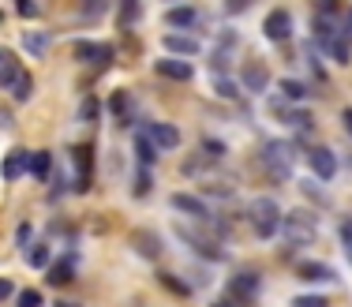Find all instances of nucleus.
<instances>
[{
  "label": "nucleus",
  "instance_id": "aec40b11",
  "mask_svg": "<svg viewBox=\"0 0 352 307\" xmlns=\"http://www.w3.org/2000/svg\"><path fill=\"white\" fill-rule=\"evenodd\" d=\"M23 71H27V68H23L19 56H15L8 45H0V90H12L15 79H19Z\"/></svg>",
  "mask_w": 352,
  "mask_h": 307
},
{
  "label": "nucleus",
  "instance_id": "a18cd8bd",
  "mask_svg": "<svg viewBox=\"0 0 352 307\" xmlns=\"http://www.w3.org/2000/svg\"><path fill=\"white\" fill-rule=\"evenodd\" d=\"M203 150L214 154V157H225V143L221 139H203Z\"/></svg>",
  "mask_w": 352,
  "mask_h": 307
},
{
  "label": "nucleus",
  "instance_id": "39448f33",
  "mask_svg": "<svg viewBox=\"0 0 352 307\" xmlns=\"http://www.w3.org/2000/svg\"><path fill=\"white\" fill-rule=\"evenodd\" d=\"M176 240H184V244H188L199 259H206V262H225V259H229V255H225V247H221V240L206 236V232H199V229H191V225H176Z\"/></svg>",
  "mask_w": 352,
  "mask_h": 307
},
{
  "label": "nucleus",
  "instance_id": "8fccbe9b",
  "mask_svg": "<svg viewBox=\"0 0 352 307\" xmlns=\"http://www.w3.org/2000/svg\"><path fill=\"white\" fill-rule=\"evenodd\" d=\"M341 19H345V34L352 38V8H345V15H341Z\"/></svg>",
  "mask_w": 352,
  "mask_h": 307
},
{
  "label": "nucleus",
  "instance_id": "f3484780",
  "mask_svg": "<svg viewBox=\"0 0 352 307\" xmlns=\"http://www.w3.org/2000/svg\"><path fill=\"white\" fill-rule=\"evenodd\" d=\"M169 206H173L176 214H188V218L203 221V225L210 221V206H206L199 195H191V192H176V195L169 198Z\"/></svg>",
  "mask_w": 352,
  "mask_h": 307
},
{
  "label": "nucleus",
  "instance_id": "1a4fd4ad",
  "mask_svg": "<svg viewBox=\"0 0 352 307\" xmlns=\"http://www.w3.org/2000/svg\"><path fill=\"white\" fill-rule=\"evenodd\" d=\"M258 288H263V281H258L255 270H236V273L229 277V300L236 304V307H240V304L251 307V300L258 296Z\"/></svg>",
  "mask_w": 352,
  "mask_h": 307
},
{
  "label": "nucleus",
  "instance_id": "c03bdc74",
  "mask_svg": "<svg viewBox=\"0 0 352 307\" xmlns=\"http://www.w3.org/2000/svg\"><path fill=\"white\" fill-rule=\"evenodd\" d=\"M251 8V0H225V15H244Z\"/></svg>",
  "mask_w": 352,
  "mask_h": 307
},
{
  "label": "nucleus",
  "instance_id": "f8f14e48",
  "mask_svg": "<svg viewBox=\"0 0 352 307\" xmlns=\"http://www.w3.org/2000/svg\"><path fill=\"white\" fill-rule=\"evenodd\" d=\"M142 131L150 135V143H154L157 150H176V146H180V128H176V124L146 120V124H142Z\"/></svg>",
  "mask_w": 352,
  "mask_h": 307
},
{
  "label": "nucleus",
  "instance_id": "b1692460",
  "mask_svg": "<svg viewBox=\"0 0 352 307\" xmlns=\"http://www.w3.org/2000/svg\"><path fill=\"white\" fill-rule=\"evenodd\" d=\"M27 165H30V154L15 146V150H8V154H4V165H0V172H4V180L12 184V180H19L23 172H27Z\"/></svg>",
  "mask_w": 352,
  "mask_h": 307
},
{
  "label": "nucleus",
  "instance_id": "a211bd4d",
  "mask_svg": "<svg viewBox=\"0 0 352 307\" xmlns=\"http://www.w3.org/2000/svg\"><path fill=\"white\" fill-rule=\"evenodd\" d=\"M315 49L322 56H330L333 64H349L352 60V38L345 34V30H338V34L326 38V41H315Z\"/></svg>",
  "mask_w": 352,
  "mask_h": 307
},
{
  "label": "nucleus",
  "instance_id": "6e6552de",
  "mask_svg": "<svg viewBox=\"0 0 352 307\" xmlns=\"http://www.w3.org/2000/svg\"><path fill=\"white\" fill-rule=\"evenodd\" d=\"M72 53L79 64H87V68H94V71H105L109 64H113V49H109L105 41H94V38H79L72 45Z\"/></svg>",
  "mask_w": 352,
  "mask_h": 307
},
{
  "label": "nucleus",
  "instance_id": "473e14b6",
  "mask_svg": "<svg viewBox=\"0 0 352 307\" xmlns=\"http://www.w3.org/2000/svg\"><path fill=\"white\" fill-rule=\"evenodd\" d=\"M109 12V0H79V15L87 23H102Z\"/></svg>",
  "mask_w": 352,
  "mask_h": 307
},
{
  "label": "nucleus",
  "instance_id": "37998d69",
  "mask_svg": "<svg viewBox=\"0 0 352 307\" xmlns=\"http://www.w3.org/2000/svg\"><path fill=\"white\" fill-rule=\"evenodd\" d=\"M79 120H98V98H87L79 105Z\"/></svg>",
  "mask_w": 352,
  "mask_h": 307
},
{
  "label": "nucleus",
  "instance_id": "cd10ccee",
  "mask_svg": "<svg viewBox=\"0 0 352 307\" xmlns=\"http://www.w3.org/2000/svg\"><path fill=\"white\" fill-rule=\"evenodd\" d=\"M214 94L225 98V102H244V87H240V79H232V76H217L214 79Z\"/></svg>",
  "mask_w": 352,
  "mask_h": 307
},
{
  "label": "nucleus",
  "instance_id": "c756f323",
  "mask_svg": "<svg viewBox=\"0 0 352 307\" xmlns=\"http://www.w3.org/2000/svg\"><path fill=\"white\" fill-rule=\"evenodd\" d=\"M19 41H23V49H27L30 56H45L49 53V34L45 30H27Z\"/></svg>",
  "mask_w": 352,
  "mask_h": 307
},
{
  "label": "nucleus",
  "instance_id": "f704fd0d",
  "mask_svg": "<svg viewBox=\"0 0 352 307\" xmlns=\"http://www.w3.org/2000/svg\"><path fill=\"white\" fill-rule=\"evenodd\" d=\"M311 30H315V41H326V38H333L338 34V19H326V15H315L311 19Z\"/></svg>",
  "mask_w": 352,
  "mask_h": 307
},
{
  "label": "nucleus",
  "instance_id": "c9c22d12",
  "mask_svg": "<svg viewBox=\"0 0 352 307\" xmlns=\"http://www.w3.org/2000/svg\"><path fill=\"white\" fill-rule=\"evenodd\" d=\"M300 192H304L307 203H315V206H330V195H326L322 187H318V180H304V184H300Z\"/></svg>",
  "mask_w": 352,
  "mask_h": 307
},
{
  "label": "nucleus",
  "instance_id": "bb28decb",
  "mask_svg": "<svg viewBox=\"0 0 352 307\" xmlns=\"http://www.w3.org/2000/svg\"><path fill=\"white\" fill-rule=\"evenodd\" d=\"M142 19V0H116V23L120 27H135V23Z\"/></svg>",
  "mask_w": 352,
  "mask_h": 307
},
{
  "label": "nucleus",
  "instance_id": "72a5a7b5",
  "mask_svg": "<svg viewBox=\"0 0 352 307\" xmlns=\"http://www.w3.org/2000/svg\"><path fill=\"white\" fill-rule=\"evenodd\" d=\"M8 94H12V98H15V102H19V105H23V102H27V98H30V94H34V76H30V71H23V76H19V79H15V87H12V90H8Z\"/></svg>",
  "mask_w": 352,
  "mask_h": 307
},
{
  "label": "nucleus",
  "instance_id": "4be33fe9",
  "mask_svg": "<svg viewBox=\"0 0 352 307\" xmlns=\"http://www.w3.org/2000/svg\"><path fill=\"white\" fill-rule=\"evenodd\" d=\"M165 45V56H184V60H191V56L199 53V41L188 38V34H176V30H169V34L162 38Z\"/></svg>",
  "mask_w": 352,
  "mask_h": 307
},
{
  "label": "nucleus",
  "instance_id": "c85d7f7f",
  "mask_svg": "<svg viewBox=\"0 0 352 307\" xmlns=\"http://www.w3.org/2000/svg\"><path fill=\"white\" fill-rule=\"evenodd\" d=\"M27 172L34 180H49V177H53V154H49V150H34V154H30Z\"/></svg>",
  "mask_w": 352,
  "mask_h": 307
},
{
  "label": "nucleus",
  "instance_id": "412c9836",
  "mask_svg": "<svg viewBox=\"0 0 352 307\" xmlns=\"http://www.w3.org/2000/svg\"><path fill=\"white\" fill-rule=\"evenodd\" d=\"M240 87H244L248 94H266V87H270V71H266L263 64H244V68H240Z\"/></svg>",
  "mask_w": 352,
  "mask_h": 307
},
{
  "label": "nucleus",
  "instance_id": "7ed1b4c3",
  "mask_svg": "<svg viewBox=\"0 0 352 307\" xmlns=\"http://www.w3.org/2000/svg\"><path fill=\"white\" fill-rule=\"evenodd\" d=\"M281 236H285V244H289V247H311L315 236H318L315 214H311V210H292V214H285Z\"/></svg>",
  "mask_w": 352,
  "mask_h": 307
},
{
  "label": "nucleus",
  "instance_id": "79ce46f5",
  "mask_svg": "<svg viewBox=\"0 0 352 307\" xmlns=\"http://www.w3.org/2000/svg\"><path fill=\"white\" fill-rule=\"evenodd\" d=\"M292 307H330V300L318 293H304V296H292Z\"/></svg>",
  "mask_w": 352,
  "mask_h": 307
},
{
  "label": "nucleus",
  "instance_id": "4468645a",
  "mask_svg": "<svg viewBox=\"0 0 352 307\" xmlns=\"http://www.w3.org/2000/svg\"><path fill=\"white\" fill-rule=\"evenodd\" d=\"M75 270H79V259H75V251H64L56 262H49V285L53 288H68L75 281Z\"/></svg>",
  "mask_w": 352,
  "mask_h": 307
},
{
  "label": "nucleus",
  "instance_id": "9b49d317",
  "mask_svg": "<svg viewBox=\"0 0 352 307\" xmlns=\"http://www.w3.org/2000/svg\"><path fill=\"white\" fill-rule=\"evenodd\" d=\"M292 15H289V8H274V12H266V19H263V38L266 41H289L292 38Z\"/></svg>",
  "mask_w": 352,
  "mask_h": 307
},
{
  "label": "nucleus",
  "instance_id": "09e8293b",
  "mask_svg": "<svg viewBox=\"0 0 352 307\" xmlns=\"http://www.w3.org/2000/svg\"><path fill=\"white\" fill-rule=\"evenodd\" d=\"M341 128L352 135V105H349V109H341Z\"/></svg>",
  "mask_w": 352,
  "mask_h": 307
},
{
  "label": "nucleus",
  "instance_id": "4c0bfd02",
  "mask_svg": "<svg viewBox=\"0 0 352 307\" xmlns=\"http://www.w3.org/2000/svg\"><path fill=\"white\" fill-rule=\"evenodd\" d=\"M315 15H326V19H341V0H315Z\"/></svg>",
  "mask_w": 352,
  "mask_h": 307
},
{
  "label": "nucleus",
  "instance_id": "5701e85b",
  "mask_svg": "<svg viewBox=\"0 0 352 307\" xmlns=\"http://www.w3.org/2000/svg\"><path fill=\"white\" fill-rule=\"evenodd\" d=\"M165 23H169L176 34H184L188 27H195V23H199V8H191V4H173L169 12H165Z\"/></svg>",
  "mask_w": 352,
  "mask_h": 307
},
{
  "label": "nucleus",
  "instance_id": "0eeeda50",
  "mask_svg": "<svg viewBox=\"0 0 352 307\" xmlns=\"http://www.w3.org/2000/svg\"><path fill=\"white\" fill-rule=\"evenodd\" d=\"M304 157H307V169L315 172V180H322V184H330V180L338 177V169H341L338 154H333L330 146H322V143L304 146Z\"/></svg>",
  "mask_w": 352,
  "mask_h": 307
},
{
  "label": "nucleus",
  "instance_id": "ea45409f",
  "mask_svg": "<svg viewBox=\"0 0 352 307\" xmlns=\"http://www.w3.org/2000/svg\"><path fill=\"white\" fill-rule=\"evenodd\" d=\"M12 4H15V15H19V19H38L41 15L38 0H12Z\"/></svg>",
  "mask_w": 352,
  "mask_h": 307
},
{
  "label": "nucleus",
  "instance_id": "864d4df0",
  "mask_svg": "<svg viewBox=\"0 0 352 307\" xmlns=\"http://www.w3.org/2000/svg\"><path fill=\"white\" fill-rule=\"evenodd\" d=\"M349 169H352V154H349Z\"/></svg>",
  "mask_w": 352,
  "mask_h": 307
},
{
  "label": "nucleus",
  "instance_id": "58836bf2",
  "mask_svg": "<svg viewBox=\"0 0 352 307\" xmlns=\"http://www.w3.org/2000/svg\"><path fill=\"white\" fill-rule=\"evenodd\" d=\"M45 300H41V293L38 288H19L15 293V307H41Z\"/></svg>",
  "mask_w": 352,
  "mask_h": 307
},
{
  "label": "nucleus",
  "instance_id": "423d86ee",
  "mask_svg": "<svg viewBox=\"0 0 352 307\" xmlns=\"http://www.w3.org/2000/svg\"><path fill=\"white\" fill-rule=\"evenodd\" d=\"M236 45H240V34H236V30H221V34H217V45L210 49V56H206V64H210L214 79H217V76H229V71H232V60H236Z\"/></svg>",
  "mask_w": 352,
  "mask_h": 307
},
{
  "label": "nucleus",
  "instance_id": "f03ea898",
  "mask_svg": "<svg viewBox=\"0 0 352 307\" xmlns=\"http://www.w3.org/2000/svg\"><path fill=\"white\" fill-rule=\"evenodd\" d=\"M248 221H251V232H255L258 240H274L281 232L285 214H281V206L274 195H258L248 203Z\"/></svg>",
  "mask_w": 352,
  "mask_h": 307
},
{
  "label": "nucleus",
  "instance_id": "f257e3e1",
  "mask_svg": "<svg viewBox=\"0 0 352 307\" xmlns=\"http://www.w3.org/2000/svg\"><path fill=\"white\" fill-rule=\"evenodd\" d=\"M296 143H289V139H266V146L258 150L263 157V172L274 180V184H285V180L292 177V165H296Z\"/></svg>",
  "mask_w": 352,
  "mask_h": 307
},
{
  "label": "nucleus",
  "instance_id": "7c9ffc66",
  "mask_svg": "<svg viewBox=\"0 0 352 307\" xmlns=\"http://www.w3.org/2000/svg\"><path fill=\"white\" fill-rule=\"evenodd\" d=\"M278 90H281L285 102H292V105L304 102V98L311 94V90H307V82H300V79H281V82H278Z\"/></svg>",
  "mask_w": 352,
  "mask_h": 307
},
{
  "label": "nucleus",
  "instance_id": "393cba45",
  "mask_svg": "<svg viewBox=\"0 0 352 307\" xmlns=\"http://www.w3.org/2000/svg\"><path fill=\"white\" fill-rule=\"evenodd\" d=\"M157 154H162V150L150 143L146 131H135V161H139V169H154V165H157Z\"/></svg>",
  "mask_w": 352,
  "mask_h": 307
},
{
  "label": "nucleus",
  "instance_id": "e433bc0d",
  "mask_svg": "<svg viewBox=\"0 0 352 307\" xmlns=\"http://www.w3.org/2000/svg\"><path fill=\"white\" fill-rule=\"evenodd\" d=\"M150 187H154V177H150V169H139V172H135V184H131V195H135V198H146Z\"/></svg>",
  "mask_w": 352,
  "mask_h": 307
},
{
  "label": "nucleus",
  "instance_id": "de8ad7c7",
  "mask_svg": "<svg viewBox=\"0 0 352 307\" xmlns=\"http://www.w3.org/2000/svg\"><path fill=\"white\" fill-rule=\"evenodd\" d=\"M341 244H345V251H352V218L341 221Z\"/></svg>",
  "mask_w": 352,
  "mask_h": 307
},
{
  "label": "nucleus",
  "instance_id": "2eb2a0df",
  "mask_svg": "<svg viewBox=\"0 0 352 307\" xmlns=\"http://www.w3.org/2000/svg\"><path fill=\"white\" fill-rule=\"evenodd\" d=\"M131 247H135V255L139 259H146V262H157L162 259V236H157L154 229H135L131 232Z\"/></svg>",
  "mask_w": 352,
  "mask_h": 307
},
{
  "label": "nucleus",
  "instance_id": "5fc2aeb1",
  "mask_svg": "<svg viewBox=\"0 0 352 307\" xmlns=\"http://www.w3.org/2000/svg\"><path fill=\"white\" fill-rule=\"evenodd\" d=\"M165 4H176V0H165Z\"/></svg>",
  "mask_w": 352,
  "mask_h": 307
},
{
  "label": "nucleus",
  "instance_id": "603ef678",
  "mask_svg": "<svg viewBox=\"0 0 352 307\" xmlns=\"http://www.w3.org/2000/svg\"><path fill=\"white\" fill-rule=\"evenodd\" d=\"M214 307H229V304H214Z\"/></svg>",
  "mask_w": 352,
  "mask_h": 307
},
{
  "label": "nucleus",
  "instance_id": "6ab92c4d",
  "mask_svg": "<svg viewBox=\"0 0 352 307\" xmlns=\"http://www.w3.org/2000/svg\"><path fill=\"white\" fill-rule=\"evenodd\" d=\"M296 277L300 281H311V285H333L338 281V270L330 266V262H315V259H304V262H296Z\"/></svg>",
  "mask_w": 352,
  "mask_h": 307
},
{
  "label": "nucleus",
  "instance_id": "20e7f679",
  "mask_svg": "<svg viewBox=\"0 0 352 307\" xmlns=\"http://www.w3.org/2000/svg\"><path fill=\"white\" fill-rule=\"evenodd\" d=\"M270 113L278 116V120H281L289 131H296V143L315 131V116L307 113L304 105H292V102H285V98H274V102H270Z\"/></svg>",
  "mask_w": 352,
  "mask_h": 307
},
{
  "label": "nucleus",
  "instance_id": "dca6fc26",
  "mask_svg": "<svg viewBox=\"0 0 352 307\" xmlns=\"http://www.w3.org/2000/svg\"><path fill=\"white\" fill-rule=\"evenodd\" d=\"M109 113H113V120L120 128H131L135 124V98H131V90H113L109 94Z\"/></svg>",
  "mask_w": 352,
  "mask_h": 307
},
{
  "label": "nucleus",
  "instance_id": "2f4dec72",
  "mask_svg": "<svg viewBox=\"0 0 352 307\" xmlns=\"http://www.w3.org/2000/svg\"><path fill=\"white\" fill-rule=\"evenodd\" d=\"M157 281H162V288H165V293H176L180 300H188V296H191V285H188V281H184V277H176V273H169V270H162V273H157Z\"/></svg>",
  "mask_w": 352,
  "mask_h": 307
},
{
  "label": "nucleus",
  "instance_id": "6e6d98bb",
  "mask_svg": "<svg viewBox=\"0 0 352 307\" xmlns=\"http://www.w3.org/2000/svg\"><path fill=\"white\" fill-rule=\"evenodd\" d=\"M0 19H4V12H0Z\"/></svg>",
  "mask_w": 352,
  "mask_h": 307
},
{
  "label": "nucleus",
  "instance_id": "3c124183",
  "mask_svg": "<svg viewBox=\"0 0 352 307\" xmlns=\"http://www.w3.org/2000/svg\"><path fill=\"white\" fill-rule=\"evenodd\" d=\"M56 307H79V304H72V300H56Z\"/></svg>",
  "mask_w": 352,
  "mask_h": 307
},
{
  "label": "nucleus",
  "instance_id": "ddd939ff",
  "mask_svg": "<svg viewBox=\"0 0 352 307\" xmlns=\"http://www.w3.org/2000/svg\"><path fill=\"white\" fill-rule=\"evenodd\" d=\"M154 71L162 79H173V82L195 79V68H191V60H184V56H162V60H154Z\"/></svg>",
  "mask_w": 352,
  "mask_h": 307
},
{
  "label": "nucleus",
  "instance_id": "9d476101",
  "mask_svg": "<svg viewBox=\"0 0 352 307\" xmlns=\"http://www.w3.org/2000/svg\"><path fill=\"white\" fill-rule=\"evenodd\" d=\"M72 157H75L72 192L75 195H87L90 192V180H94V150H90V146H72Z\"/></svg>",
  "mask_w": 352,
  "mask_h": 307
},
{
  "label": "nucleus",
  "instance_id": "49530a36",
  "mask_svg": "<svg viewBox=\"0 0 352 307\" xmlns=\"http://www.w3.org/2000/svg\"><path fill=\"white\" fill-rule=\"evenodd\" d=\"M12 296H15V281L12 277H0V304L12 300Z\"/></svg>",
  "mask_w": 352,
  "mask_h": 307
},
{
  "label": "nucleus",
  "instance_id": "a878e982",
  "mask_svg": "<svg viewBox=\"0 0 352 307\" xmlns=\"http://www.w3.org/2000/svg\"><path fill=\"white\" fill-rule=\"evenodd\" d=\"M23 259H27L30 270H49V262H53V251H49L45 240H38V244H30L27 251H23Z\"/></svg>",
  "mask_w": 352,
  "mask_h": 307
},
{
  "label": "nucleus",
  "instance_id": "a19ab883",
  "mask_svg": "<svg viewBox=\"0 0 352 307\" xmlns=\"http://www.w3.org/2000/svg\"><path fill=\"white\" fill-rule=\"evenodd\" d=\"M30 244H34V225H30V221H19V229H15V247L27 251Z\"/></svg>",
  "mask_w": 352,
  "mask_h": 307
}]
</instances>
